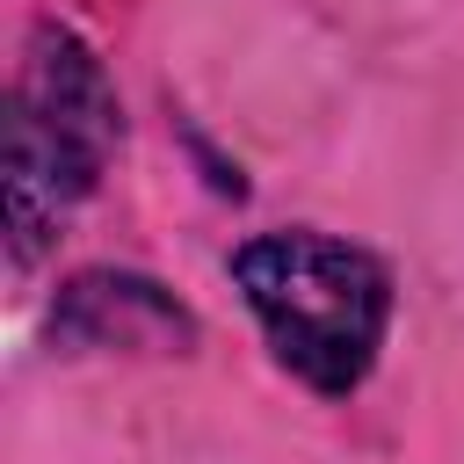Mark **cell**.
<instances>
[{
	"instance_id": "cell-2",
	"label": "cell",
	"mask_w": 464,
	"mask_h": 464,
	"mask_svg": "<svg viewBox=\"0 0 464 464\" xmlns=\"http://www.w3.org/2000/svg\"><path fill=\"white\" fill-rule=\"evenodd\" d=\"M109 152H116V94H109L102 58L72 29H36L29 51H22L14 102H7V232H14V261H36V246L94 188Z\"/></svg>"
},
{
	"instance_id": "cell-1",
	"label": "cell",
	"mask_w": 464,
	"mask_h": 464,
	"mask_svg": "<svg viewBox=\"0 0 464 464\" xmlns=\"http://www.w3.org/2000/svg\"><path fill=\"white\" fill-rule=\"evenodd\" d=\"M232 283L246 290L268 348L312 392L341 399L370 377L392 326V276L326 232H261L232 254Z\"/></svg>"
},
{
	"instance_id": "cell-3",
	"label": "cell",
	"mask_w": 464,
	"mask_h": 464,
	"mask_svg": "<svg viewBox=\"0 0 464 464\" xmlns=\"http://www.w3.org/2000/svg\"><path fill=\"white\" fill-rule=\"evenodd\" d=\"M58 334L65 341H87V348H188L196 326L188 312L145 283V276H72L65 297H58Z\"/></svg>"
}]
</instances>
